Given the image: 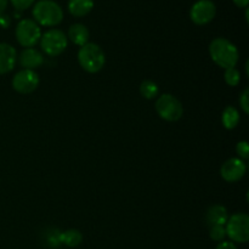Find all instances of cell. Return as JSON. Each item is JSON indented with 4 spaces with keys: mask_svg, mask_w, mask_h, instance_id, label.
Instances as JSON below:
<instances>
[{
    "mask_svg": "<svg viewBox=\"0 0 249 249\" xmlns=\"http://www.w3.org/2000/svg\"><path fill=\"white\" fill-rule=\"evenodd\" d=\"M209 53L214 62L220 67H235L238 62V50L230 40L225 38H215L209 45Z\"/></svg>",
    "mask_w": 249,
    "mask_h": 249,
    "instance_id": "6da1fadb",
    "label": "cell"
},
{
    "mask_svg": "<svg viewBox=\"0 0 249 249\" xmlns=\"http://www.w3.org/2000/svg\"><path fill=\"white\" fill-rule=\"evenodd\" d=\"M78 61L84 71L89 73H96L104 68L106 56L104 50L95 43H87L80 46L78 51Z\"/></svg>",
    "mask_w": 249,
    "mask_h": 249,
    "instance_id": "7a4b0ae2",
    "label": "cell"
},
{
    "mask_svg": "<svg viewBox=\"0 0 249 249\" xmlns=\"http://www.w3.org/2000/svg\"><path fill=\"white\" fill-rule=\"evenodd\" d=\"M33 16L38 23L53 27L62 21L63 11L53 0H39L33 7Z\"/></svg>",
    "mask_w": 249,
    "mask_h": 249,
    "instance_id": "3957f363",
    "label": "cell"
},
{
    "mask_svg": "<svg viewBox=\"0 0 249 249\" xmlns=\"http://www.w3.org/2000/svg\"><path fill=\"white\" fill-rule=\"evenodd\" d=\"M226 236L231 241L246 243L249 240V216L246 213H236L229 218L225 224Z\"/></svg>",
    "mask_w": 249,
    "mask_h": 249,
    "instance_id": "277c9868",
    "label": "cell"
},
{
    "mask_svg": "<svg viewBox=\"0 0 249 249\" xmlns=\"http://www.w3.org/2000/svg\"><path fill=\"white\" fill-rule=\"evenodd\" d=\"M156 111L158 116L168 122L179 121L184 113L182 104L170 94H163L156 101Z\"/></svg>",
    "mask_w": 249,
    "mask_h": 249,
    "instance_id": "5b68a950",
    "label": "cell"
},
{
    "mask_svg": "<svg viewBox=\"0 0 249 249\" xmlns=\"http://www.w3.org/2000/svg\"><path fill=\"white\" fill-rule=\"evenodd\" d=\"M41 31L36 21L29 18L21 19L16 26V39L24 48H33L40 40Z\"/></svg>",
    "mask_w": 249,
    "mask_h": 249,
    "instance_id": "8992f818",
    "label": "cell"
},
{
    "mask_svg": "<svg viewBox=\"0 0 249 249\" xmlns=\"http://www.w3.org/2000/svg\"><path fill=\"white\" fill-rule=\"evenodd\" d=\"M40 45L49 56H58L67 48V36L60 29H50L40 36Z\"/></svg>",
    "mask_w": 249,
    "mask_h": 249,
    "instance_id": "52a82bcc",
    "label": "cell"
},
{
    "mask_svg": "<svg viewBox=\"0 0 249 249\" xmlns=\"http://www.w3.org/2000/svg\"><path fill=\"white\" fill-rule=\"evenodd\" d=\"M39 75L32 70H22L14 75L12 88L19 94H31L38 88Z\"/></svg>",
    "mask_w": 249,
    "mask_h": 249,
    "instance_id": "ba28073f",
    "label": "cell"
},
{
    "mask_svg": "<svg viewBox=\"0 0 249 249\" xmlns=\"http://www.w3.org/2000/svg\"><path fill=\"white\" fill-rule=\"evenodd\" d=\"M216 7L212 0H198L195 2L190 11V17L196 24H207L214 18Z\"/></svg>",
    "mask_w": 249,
    "mask_h": 249,
    "instance_id": "9c48e42d",
    "label": "cell"
},
{
    "mask_svg": "<svg viewBox=\"0 0 249 249\" xmlns=\"http://www.w3.org/2000/svg\"><path fill=\"white\" fill-rule=\"evenodd\" d=\"M247 172V165L240 158H230L220 168L223 179L228 182H236L242 179Z\"/></svg>",
    "mask_w": 249,
    "mask_h": 249,
    "instance_id": "30bf717a",
    "label": "cell"
},
{
    "mask_svg": "<svg viewBox=\"0 0 249 249\" xmlns=\"http://www.w3.org/2000/svg\"><path fill=\"white\" fill-rule=\"evenodd\" d=\"M17 53L14 46L6 43H0V74L14 70L16 63Z\"/></svg>",
    "mask_w": 249,
    "mask_h": 249,
    "instance_id": "8fae6325",
    "label": "cell"
},
{
    "mask_svg": "<svg viewBox=\"0 0 249 249\" xmlns=\"http://www.w3.org/2000/svg\"><path fill=\"white\" fill-rule=\"evenodd\" d=\"M19 63L24 70H36L44 63V56L40 51L33 48H27L19 55Z\"/></svg>",
    "mask_w": 249,
    "mask_h": 249,
    "instance_id": "7c38bea8",
    "label": "cell"
},
{
    "mask_svg": "<svg viewBox=\"0 0 249 249\" xmlns=\"http://www.w3.org/2000/svg\"><path fill=\"white\" fill-rule=\"evenodd\" d=\"M229 220V214L228 211L224 206H220V204H215V206L209 207L208 211L206 213V221L207 224L211 226L214 225H221L225 226V224L228 223Z\"/></svg>",
    "mask_w": 249,
    "mask_h": 249,
    "instance_id": "4fadbf2b",
    "label": "cell"
},
{
    "mask_svg": "<svg viewBox=\"0 0 249 249\" xmlns=\"http://www.w3.org/2000/svg\"><path fill=\"white\" fill-rule=\"evenodd\" d=\"M68 36L75 45L83 46L89 40V31L87 27L82 23H74L68 29Z\"/></svg>",
    "mask_w": 249,
    "mask_h": 249,
    "instance_id": "5bb4252c",
    "label": "cell"
},
{
    "mask_svg": "<svg viewBox=\"0 0 249 249\" xmlns=\"http://www.w3.org/2000/svg\"><path fill=\"white\" fill-rule=\"evenodd\" d=\"M94 7V0H70L68 10L73 16L82 17L89 14Z\"/></svg>",
    "mask_w": 249,
    "mask_h": 249,
    "instance_id": "9a60e30c",
    "label": "cell"
},
{
    "mask_svg": "<svg viewBox=\"0 0 249 249\" xmlns=\"http://www.w3.org/2000/svg\"><path fill=\"white\" fill-rule=\"evenodd\" d=\"M83 235L80 231L75 230V229H70V230L65 231V232L60 233V242L66 245L70 248L78 247L82 243Z\"/></svg>",
    "mask_w": 249,
    "mask_h": 249,
    "instance_id": "2e32d148",
    "label": "cell"
},
{
    "mask_svg": "<svg viewBox=\"0 0 249 249\" xmlns=\"http://www.w3.org/2000/svg\"><path fill=\"white\" fill-rule=\"evenodd\" d=\"M221 121H223L224 126L229 130L231 129H235L237 126L238 122H240V114L238 111L232 106H229L224 109L223 117H221Z\"/></svg>",
    "mask_w": 249,
    "mask_h": 249,
    "instance_id": "e0dca14e",
    "label": "cell"
},
{
    "mask_svg": "<svg viewBox=\"0 0 249 249\" xmlns=\"http://www.w3.org/2000/svg\"><path fill=\"white\" fill-rule=\"evenodd\" d=\"M158 91H160L158 85L156 84L155 82H152V80H143V82L141 83L140 92L145 99H155L158 95Z\"/></svg>",
    "mask_w": 249,
    "mask_h": 249,
    "instance_id": "ac0fdd59",
    "label": "cell"
},
{
    "mask_svg": "<svg viewBox=\"0 0 249 249\" xmlns=\"http://www.w3.org/2000/svg\"><path fill=\"white\" fill-rule=\"evenodd\" d=\"M225 82L230 87H236L241 82V73L237 68L231 67L225 70Z\"/></svg>",
    "mask_w": 249,
    "mask_h": 249,
    "instance_id": "d6986e66",
    "label": "cell"
},
{
    "mask_svg": "<svg viewBox=\"0 0 249 249\" xmlns=\"http://www.w3.org/2000/svg\"><path fill=\"white\" fill-rule=\"evenodd\" d=\"M209 236H211V238L213 241H216V242H223L224 238L226 237L225 226H221V225L211 226V230H209Z\"/></svg>",
    "mask_w": 249,
    "mask_h": 249,
    "instance_id": "ffe728a7",
    "label": "cell"
},
{
    "mask_svg": "<svg viewBox=\"0 0 249 249\" xmlns=\"http://www.w3.org/2000/svg\"><path fill=\"white\" fill-rule=\"evenodd\" d=\"M236 152L240 156V160H247L249 155V146L247 141H241L236 145Z\"/></svg>",
    "mask_w": 249,
    "mask_h": 249,
    "instance_id": "44dd1931",
    "label": "cell"
},
{
    "mask_svg": "<svg viewBox=\"0 0 249 249\" xmlns=\"http://www.w3.org/2000/svg\"><path fill=\"white\" fill-rule=\"evenodd\" d=\"M240 105H241V108L243 109L245 113H249V90L248 89L243 90L242 95L240 96Z\"/></svg>",
    "mask_w": 249,
    "mask_h": 249,
    "instance_id": "7402d4cb",
    "label": "cell"
},
{
    "mask_svg": "<svg viewBox=\"0 0 249 249\" xmlns=\"http://www.w3.org/2000/svg\"><path fill=\"white\" fill-rule=\"evenodd\" d=\"M11 2L15 6V9L22 11V10L28 9V7L33 4L34 0H11Z\"/></svg>",
    "mask_w": 249,
    "mask_h": 249,
    "instance_id": "603a6c76",
    "label": "cell"
},
{
    "mask_svg": "<svg viewBox=\"0 0 249 249\" xmlns=\"http://www.w3.org/2000/svg\"><path fill=\"white\" fill-rule=\"evenodd\" d=\"M215 249H237V247H236L233 242H230V241H223V242H219V245L216 246Z\"/></svg>",
    "mask_w": 249,
    "mask_h": 249,
    "instance_id": "cb8c5ba5",
    "label": "cell"
},
{
    "mask_svg": "<svg viewBox=\"0 0 249 249\" xmlns=\"http://www.w3.org/2000/svg\"><path fill=\"white\" fill-rule=\"evenodd\" d=\"M10 23V18L7 16H4V15H0V24H1L2 27H7Z\"/></svg>",
    "mask_w": 249,
    "mask_h": 249,
    "instance_id": "d4e9b609",
    "label": "cell"
},
{
    "mask_svg": "<svg viewBox=\"0 0 249 249\" xmlns=\"http://www.w3.org/2000/svg\"><path fill=\"white\" fill-rule=\"evenodd\" d=\"M233 2H235L238 7H247L249 0H233Z\"/></svg>",
    "mask_w": 249,
    "mask_h": 249,
    "instance_id": "484cf974",
    "label": "cell"
},
{
    "mask_svg": "<svg viewBox=\"0 0 249 249\" xmlns=\"http://www.w3.org/2000/svg\"><path fill=\"white\" fill-rule=\"evenodd\" d=\"M7 6V0H0V15L5 11Z\"/></svg>",
    "mask_w": 249,
    "mask_h": 249,
    "instance_id": "4316f807",
    "label": "cell"
}]
</instances>
